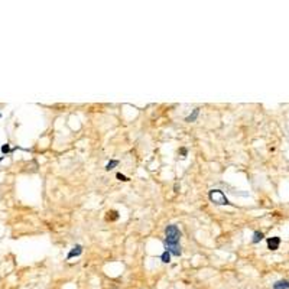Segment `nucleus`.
Wrapping results in <instances>:
<instances>
[{
  "instance_id": "nucleus-9",
  "label": "nucleus",
  "mask_w": 289,
  "mask_h": 289,
  "mask_svg": "<svg viewBox=\"0 0 289 289\" xmlns=\"http://www.w3.org/2000/svg\"><path fill=\"white\" fill-rule=\"evenodd\" d=\"M119 165V161H110L107 165H106V171H110V169H113L114 166H117Z\"/></svg>"
},
{
  "instance_id": "nucleus-4",
  "label": "nucleus",
  "mask_w": 289,
  "mask_h": 289,
  "mask_svg": "<svg viewBox=\"0 0 289 289\" xmlns=\"http://www.w3.org/2000/svg\"><path fill=\"white\" fill-rule=\"evenodd\" d=\"M82 253V246H80V244H77L75 247H72V250L68 253V259H71V257H74V256H80Z\"/></svg>"
},
{
  "instance_id": "nucleus-7",
  "label": "nucleus",
  "mask_w": 289,
  "mask_h": 289,
  "mask_svg": "<svg viewBox=\"0 0 289 289\" xmlns=\"http://www.w3.org/2000/svg\"><path fill=\"white\" fill-rule=\"evenodd\" d=\"M263 237H265V236H263L262 231H255V234H253V243H259Z\"/></svg>"
},
{
  "instance_id": "nucleus-1",
  "label": "nucleus",
  "mask_w": 289,
  "mask_h": 289,
  "mask_svg": "<svg viewBox=\"0 0 289 289\" xmlns=\"http://www.w3.org/2000/svg\"><path fill=\"white\" fill-rule=\"evenodd\" d=\"M165 246L169 247V246H175L179 244V239H181V231L177 226H168L165 228Z\"/></svg>"
},
{
  "instance_id": "nucleus-11",
  "label": "nucleus",
  "mask_w": 289,
  "mask_h": 289,
  "mask_svg": "<svg viewBox=\"0 0 289 289\" xmlns=\"http://www.w3.org/2000/svg\"><path fill=\"white\" fill-rule=\"evenodd\" d=\"M9 150H10L9 144H3V146H1V152H3V153H7Z\"/></svg>"
},
{
  "instance_id": "nucleus-8",
  "label": "nucleus",
  "mask_w": 289,
  "mask_h": 289,
  "mask_svg": "<svg viewBox=\"0 0 289 289\" xmlns=\"http://www.w3.org/2000/svg\"><path fill=\"white\" fill-rule=\"evenodd\" d=\"M161 259H162L163 263H169V262H171V253H169L168 250H165V252L162 253V256H161Z\"/></svg>"
},
{
  "instance_id": "nucleus-6",
  "label": "nucleus",
  "mask_w": 289,
  "mask_h": 289,
  "mask_svg": "<svg viewBox=\"0 0 289 289\" xmlns=\"http://www.w3.org/2000/svg\"><path fill=\"white\" fill-rule=\"evenodd\" d=\"M198 114H200V109H195V110L192 111V113L189 114L188 117L185 119V122H188V123H191V122H195V119L198 117Z\"/></svg>"
},
{
  "instance_id": "nucleus-5",
  "label": "nucleus",
  "mask_w": 289,
  "mask_h": 289,
  "mask_svg": "<svg viewBox=\"0 0 289 289\" xmlns=\"http://www.w3.org/2000/svg\"><path fill=\"white\" fill-rule=\"evenodd\" d=\"M273 289H289V280H278L273 285Z\"/></svg>"
},
{
  "instance_id": "nucleus-12",
  "label": "nucleus",
  "mask_w": 289,
  "mask_h": 289,
  "mask_svg": "<svg viewBox=\"0 0 289 289\" xmlns=\"http://www.w3.org/2000/svg\"><path fill=\"white\" fill-rule=\"evenodd\" d=\"M181 153L182 155H187V149H181Z\"/></svg>"
},
{
  "instance_id": "nucleus-2",
  "label": "nucleus",
  "mask_w": 289,
  "mask_h": 289,
  "mask_svg": "<svg viewBox=\"0 0 289 289\" xmlns=\"http://www.w3.org/2000/svg\"><path fill=\"white\" fill-rule=\"evenodd\" d=\"M208 197H210L211 202L217 204V205H230L231 204L228 201V198L226 197V194L223 191H220V189H211L208 192Z\"/></svg>"
},
{
  "instance_id": "nucleus-10",
  "label": "nucleus",
  "mask_w": 289,
  "mask_h": 289,
  "mask_svg": "<svg viewBox=\"0 0 289 289\" xmlns=\"http://www.w3.org/2000/svg\"><path fill=\"white\" fill-rule=\"evenodd\" d=\"M116 178L119 179V181H123V182H127V181H129V178H127V177H124V175H122V174H117V175H116Z\"/></svg>"
},
{
  "instance_id": "nucleus-3",
  "label": "nucleus",
  "mask_w": 289,
  "mask_h": 289,
  "mask_svg": "<svg viewBox=\"0 0 289 289\" xmlns=\"http://www.w3.org/2000/svg\"><path fill=\"white\" fill-rule=\"evenodd\" d=\"M279 244H280V239L279 237H270V239H267V247H269V250H276V249H279Z\"/></svg>"
}]
</instances>
